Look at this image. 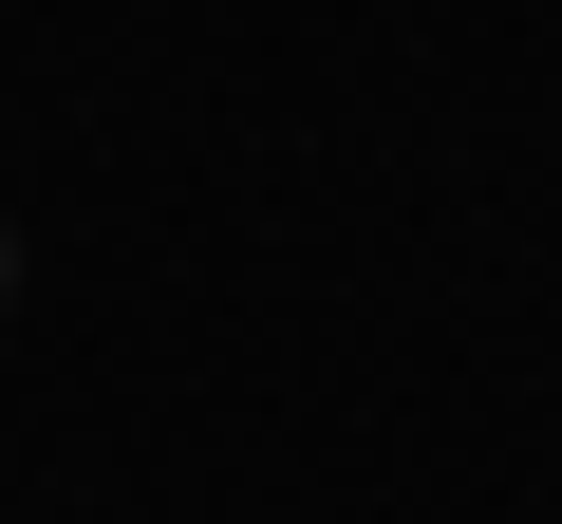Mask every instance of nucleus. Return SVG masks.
Masks as SVG:
<instances>
[{
  "mask_svg": "<svg viewBox=\"0 0 562 524\" xmlns=\"http://www.w3.org/2000/svg\"><path fill=\"white\" fill-rule=\"evenodd\" d=\"M0 300H20V243H0Z\"/></svg>",
  "mask_w": 562,
  "mask_h": 524,
  "instance_id": "f257e3e1",
  "label": "nucleus"
}]
</instances>
